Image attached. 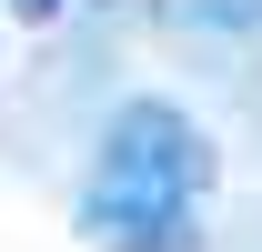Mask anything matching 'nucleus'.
<instances>
[{"label":"nucleus","mask_w":262,"mask_h":252,"mask_svg":"<svg viewBox=\"0 0 262 252\" xmlns=\"http://www.w3.org/2000/svg\"><path fill=\"white\" fill-rule=\"evenodd\" d=\"M212 141L182 101H121L101 131V161L81 182V242L91 252H192Z\"/></svg>","instance_id":"1"},{"label":"nucleus","mask_w":262,"mask_h":252,"mask_svg":"<svg viewBox=\"0 0 262 252\" xmlns=\"http://www.w3.org/2000/svg\"><path fill=\"white\" fill-rule=\"evenodd\" d=\"M20 10H61V0H20Z\"/></svg>","instance_id":"2"}]
</instances>
